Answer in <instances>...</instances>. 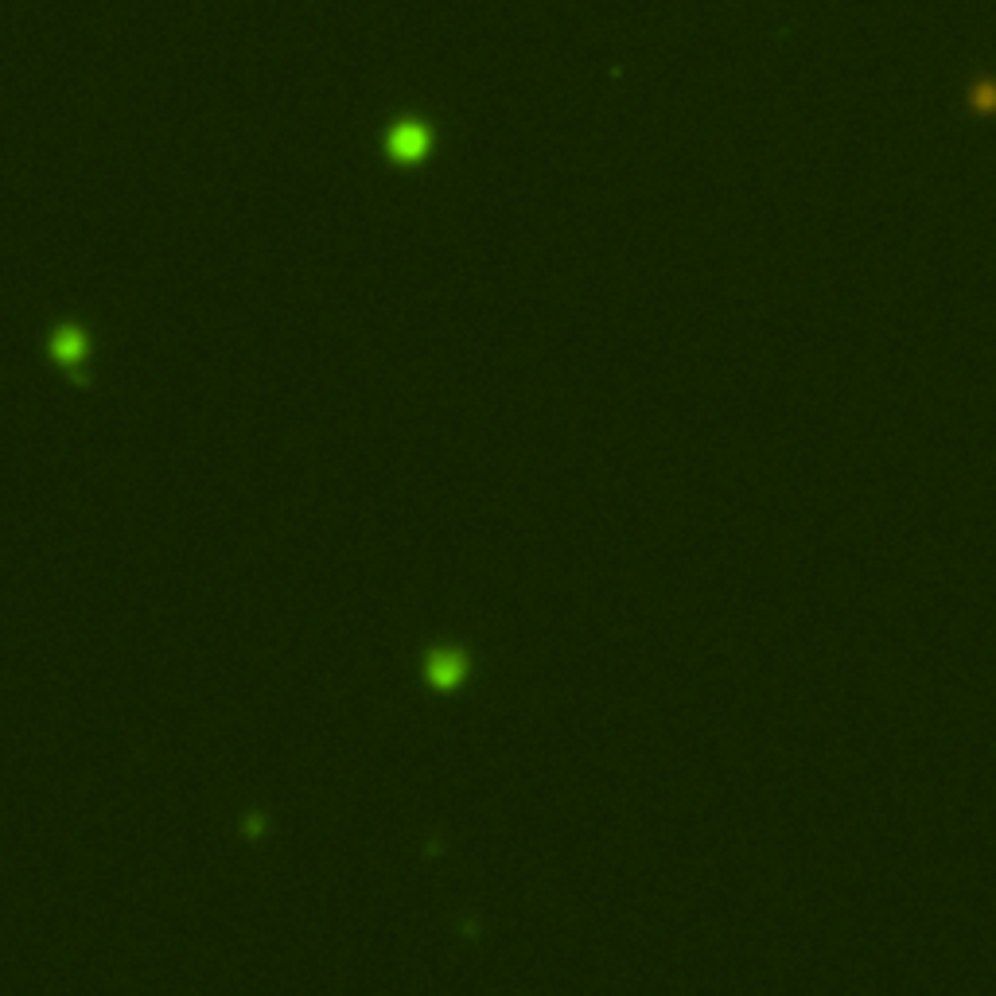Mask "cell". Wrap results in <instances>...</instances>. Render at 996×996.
Wrapping results in <instances>:
<instances>
[{"instance_id":"obj_1","label":"cell","mask_w":996,"mask_h":996,"mask_svg":"<svg viewBox=\"0 0 996 996\" xmlns=\"http://www.w3.org/2000/svg\"><path fill=\"white\" fill-rule=\"evenodd\" d=\"M393 152H397L401 160H413V156H421V152H425V133H421L417 125H405V129H397V133H393Z\"/></svg>"},{"instance_id":"obj_2","label":"cell","mask_w":996,"mask_h":996,"mask_svg":"<svg viewBox=\"0 0 996 996\" xmlns=\"http://www.w3.org/2000/svg\"><path fill=\"white\" fill-rule=\"evenodd\" d=\"M463 674V662L460 658H440V666H432V681L440 685V689H448V685H456Z\"/></svg>"},{"instance_id":"obj_3","label":"cell","mask_w":996,"mask_h":996,"mask_svg":"<svg viewBox=\"0 0 996 996\" xmlns=\"http://www.w3.org/2000/svg\"><path fill=\"white\" fill-rule=\"evenodd\" d=\"M55 351H59V358H78V355H82V339H78L74 331H63V335H59V347H55Z\"/></svg>"}]
</instances>
